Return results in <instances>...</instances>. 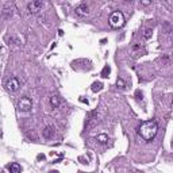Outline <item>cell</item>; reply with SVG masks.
<instances>
[{
  "label": "cell",
  "mask_w": 173,
  "mask_h": 173,
  "mask_svg": "<svg viewBox=\"0 0 173 173\" xmlns=\"http://www.w3.org/2000/svg\"><path fill=\"white\" fill-rule=\"evenodd\" d=\"M157 131H158V125L156 121H153V119L143 122L142 125L138 127V134L141 135V138L143 141H147V142H150V141L157 135Z\"/></svg>",
  "instance_id": "obj_1"
},
{
  "label": "cell",
  "mask_w": 173,
  "mask_h": 173,
  "mask_svg": "<svg viewBox=\"0 0 173 173\" xmlns=\"http://www.w3.org/2000/svg\"><path fill=\"white\" fill-rule=\"evenodd\" d=\"M108 23L112 29H119L125 24V15L121 11H114L108 18Z\"/></svg>",
  "instance_id": "obj_2"
},
{
  "label": "cell",
  "mask_w": 173,
  "mask_h": 173,
  "mask_svg": "<svg viewBox=\"0 0 173 173\" xmlns=\"http://www.w3.org/2000/svg\"><path fill=\"white\" fill-rule=\"evenodd\" d=\"M18 108H19V111L22 112H29L31 108H33V101H31L30 97L24 96L19 100V103H18Z\"/></svg>",
  "instance_id": "obj_3"
},
{
  "label": "cell",
  "mask_w": 173,
  "mask_h": 173,
  "mask_svg": "<svg viewBox=\"0 0 173 173\" xmlns=\"http://www.w3.org/2000/svg\"><path fill=\"white\" fill-rule=\"evenodd\" d=\"M20 87V81L16 79V77H10L8 80L6 81V89L8 92H16Z\"/></svg>",
  "instance_id": "obj_4"
},
{
  "label": "cell",
  "mask_w": 173,
  "mask_h": 173,
  "mask_svg": "<svg viewBox=\"0 0 173 173\" xmlns=\"http://www.w3.org/2000/svg\"><path fill=\"white\" fill-rule=\"evenodd\" d=\"M42 7H43V3L42 2H31L27 6V10H29L30 14H37L42 10Z\"/></svg>",
  "instance_id": "obj_5"
},
{
  "label": "cell",
  "mask_w": 173,
  "mask_h": 173,
  "mask_svg": "<svg viewBox=\"0 0 173 173\" xmlns=\"http://www.w3.org/2000/svg\"><path fill=\"white\" fill-rule=\"evenodd\" d=\"M75 11L79 16H87L88 12H89V8H88V6L85 4V3H81V4H79L76 7Z\"/></svg>",
  "instance_id": "obj_6"
},
{
  "label": "cell",
  "mask_w": 173,
  "mask_h": 173,
  "mask_svg": "<svg viewBox=\"0 0 173 173\" xmlns=\"http://www.w3.org/2000/svg\"><path fill=\"white\" fill-rule=\"evenodd\" d=\"M42 135H43V138L45 139H51V138H54V129L50 126H47V127H45L43 130H42Z\"/></svg>",
  "instance_id": "obj_7"
},
{
  "label": "cell",
  "mask_w": 173,
  "mask_h": 173,
  "mask_svg": "<svg viewBox=\"0 0 173 173\" xmlns=\"http://www.w3.org/2000/svg\"><path fill=\"white\" fill-rule=\"evenodd\" d=\"M91 118L88 119V123H87V127L88 129H91V127H93L97 123V118H96V111H93V112H91Z\"/></svg>",
  "instance_id": "obj_8"
},
{
  "label": "cell",
  "mask_w": 173,
  "mask_h": 173,
  "mask_svg": "<svg viewBox=\"0 0 173 173\" xmlns=\"http://www.w3.org/2000/svg\"><path fill=\"white\" fill-rule=\"evenodd\" d=\"M20 171H22V168H20V165L18 162H12L10 165V172L11 173H20Z\"/></svg>",
  "instance_id": "obj_9"
},
{
  "label": "cell",
  "mask_w": 173,
  "mask_h": 173,
  "mask_svg": "<svg viewBox=\"0 0 173 173\" xmlns=\"http://www.w3.org/2000/svg\"><path fill=\"white\" fill-rule=\"evenodd\" d=\"M96 141L99 143L104 145V143L108 142V135H107V134H99V135L96 137Z\"/></svg>",
  "instance_id": "obj_10"
},
{
  "label": "cell",
  "mask_w": 173,
  "mask_h": 173,
  "mask_svg": "<svg viewBox=\"0 0 173 173\" xmlns=\"http://www.w3.org/2000/svg\"><path fill=\"white\" fill-rule=\"evenodd\" d=\"M49 103H50V105L53 108H57L60 105V99L57 96H50V99H49Z\"/></svg>",
  "instance_id": "obj_11"
},
{
  "label": "cell",
  "mask_w": 173,
  "mask_h": 173,
  "mask_svg": "<svg viewBox=\"0 0 173 173\" xmlns=\"http://www.w3.org/2000/svg\"><path fill=\"white\" fill-rule=\"evenodd\" d=\"M110 72H111V69H110V66L108 65H105L103 70H101V76L103 77H108V75H110Z\"/></svg>",
  "instance_id": "obj_12"
},
{
  "label": "cell",
  "mask_w": 173,
  "mask_h": 173,
  "mask_svg": "<svg viewBox=\"0 0 173 173\" xmlns=\"http://www.w3.org/2000/svg\"><path fill=\"white\" fill-rule=\"evenodd\" d=\"M151 34H153V30H151V29H146V30H145V34H143V38H145V39H150Z\"/></svg>",
  "instance_id": "obj_13"
},
{
  "label": "cell",
  "mask_w": 173,
  "mask_h": 173,
  "mask_svg": "<svg viewBox=\"0 0 173 173\" xmlns=\"http://www.w3.org/2000/svg\"><path fill=\"white\" fill-rule=\"evenodd\" d=\"M101 87H103V85H101V83H93L92 84V91H93V92H97V91L101 89Z\"/></svg>",
  "instance_id": "obj_14"
},
{
  "label": "cell",
  "mask_w": 173,
  "mask_h": 173,
  "mask_svg": "<svg viewBox=\"0 0 173 173\" xmlns=\"http://www.w3.org/2000/svg\"><path fill=\"white\" fill-rule=\"evenodd\" d=\"M116 85L121 87V88H125V87H126V84H125V81H123L122 79H118V81H116Z\"/></svg>",
  "instance_id": "obj_15"
},
{
  "label": "cell",
  "mask_w": 173,
  "mask_h": 173,
  "mask_svg": "<svg viewBox=\"0 0 173 173\" xmlns=\"http://www.w3.org/2000/svg\"><path fill=\"white\" fill-rule=\"evenodd\" d=\"M139 50H141L139 45H134L133 46V54H137V51H139Z\"/></svg>",
  "instance_id": "obj_16"
},
{
  "label": "cell",
  "mask_w": 173,
  "mask_h": 173,
  "mask_svg": "<svg viewBox=\"0 0 173 173\" xmlns=\"http://www.w3.org/2000/svg\"><path fill=\"white\" fill-rule=\"evenodd\" d=\"M141 4H142V6H149V4H150V2H142Z\"/></svg>",
  "instance_id": "obj_17"
},
{
  "label": "cell",
  "mask_w": 173,
  "mask_h": 173,
  "mask_svg": "<svg viewBox=\"0 0 173 173\" xmlns=\"http://www.w3.org/2000/svg\"><path fill=\"white\" fill-rule=\"evenodd\" d=\"M80 101H83V103H87V104H88V100H85L84 97H81V99H80Z\"/></svg>",
  "instance_id": "obj_18"
},
{
  "label": "cell",
  "mask_w": 173,
  "mask_h": 173,
  "mask_svg": "<svg viewBox=\"0 0 173 173\" xmlns=\"http://www.w3.org/2000/svg\"><path fill=\"white\" fill-rule=\"evenodd\" d=\"M50 173H58V172H56V171H53V172H50Z\"/></svg>",
  "instance_id": "obj_19"
}]
</instances>
